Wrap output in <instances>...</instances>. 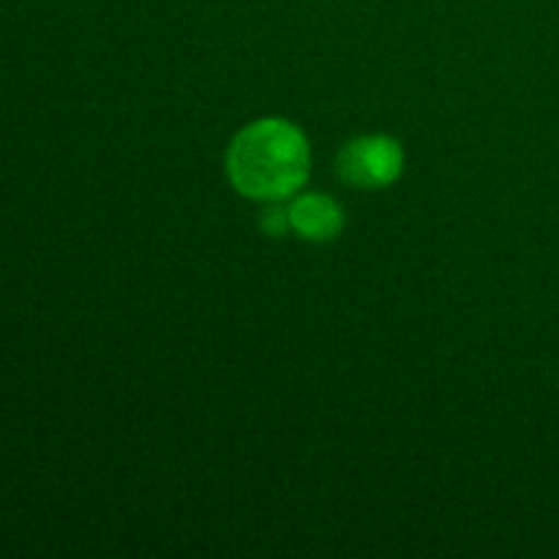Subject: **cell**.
Returning <instances> with one entry per match:
<instances>
[{
    "instance_id": "3",
    "label": "cell",
    "mask_w": 559,
    "mask_h": 559,
    "mask_svg": "<svg viewBox=\"0 0 559 559\" xmlns=\"http://www.w3.org/2000/svg\"><path fill=\"white\" fill-rule=\"evenodd\" d=\"M289 229L298 233L311 243H325V240L338 238L344 227V213L331 197L325 194H304L287 207Z\"/></svg>"
},
{
    "instance_id": "2",
    "label": "cell",
    "mask_w": 559,
    "mask_h": 559,
    "mask_svg": "<svg viewBox=\"0 0 559 559\" xmlns=\"http://www.w3.org/2000/svg\"><path fill=\"white\" fill-rule=\"evenodd\" d=\"M404 153L393 136L374 134L353 140L336 158V173L355 189H382L402 175Z\"/></svg>"
},
{
    "instance_id": "1",
    "label": "cell",
    "mask_w": 559,
    "mask_h": 559,
    "mask_svg": "<svg viewBox=\"0 0 559 559\" xmlns=\"http://www.w3.org/2000/svg\"><path fill=\"white\" fill-rule=\"evenodd\" d=\"M227 175L235 189L251 200H284L306 183L309 142L287 120H254L229 145Z\"/></svg>"
},
{
    "instance_id": "4",
    "label": "cell",
    "mask_w": 559,
    "mask_h": 559,
    "mask_svg": "<svg viewBox=\"0 0 559 559\" xmlns=\"http://www.w3.org/2000/svg\"><path fill=\"white\" fill-rule=\"evenodd\" d=\"M262 233L273 235V238H282L289 233V211L282 205H267L260 216Z\"/></svg>"
}]
</instances>
